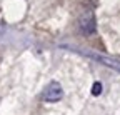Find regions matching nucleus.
<instances>
[{
	"mask_svg": "<svg viewBox=\"0 0 120 115\" xmlns=\"http://www.w3.org/2000/svg\"><path fill=\"white\" fill-rule=\"evenodd\" d=\"M62 97H64V89H62V85L58 82H50L47 87L43 89V93H42V98L45 102H49V104L58 102Z\"/></svg>",
	"mask_w": 120,
	"mask_h": 115,
	"instance_id": "1",
	"label": "nucleus"
},
{
	"mask_svg": "<svg viewBox=\"0 0 120 115\" xmlns=\"http://www.w3.org/2000/svg\"><path fill=\"white\" fill-rule=\"evenodd\" d=\"M80 27L85 33H94L95 28H97V22H95V15H94V10L85 8L80 15Z\"/></svg>",
	"mask_w": 120,
	"mask_h": 115,
	"instance_id": "2",
	"label": "nucleus"
},
{
	"mask_svg": "<svg viewBox=\"0 0 120 115\" xmlns=\"http://www.w3.org/2000/svg\"><path fill=\"white\" fill-rule=\"evenodd\" d=\"M90 59H94L100 63H103L105 67H109V68H113L117 72H120V60L117 59H110V57H105V55H98V53H87Z\"/></svg>",
	"mask_w": 120,
	"mask_h": 115,
	"instance_id": "3",
	"label": "nucleus"
},
{
	"mask_svg": "<svg viewBox=\"0 0 120 115\" xmlns=\"http://www.w3.org/2000/svg\"><path fill=\"white\" fill-rule=\"evenodd\" d=\"M100 93H102V83H100V82H95V83L92 85V95L97 97V95H100Z\"/></svg>",
	"mask_w": 120,
	"mask_h": 115,
	"instance_id": "4",
	"label": "nucleus"
}]
</instances>
